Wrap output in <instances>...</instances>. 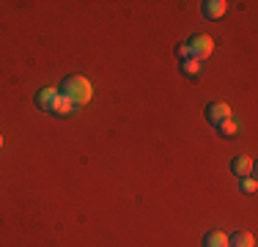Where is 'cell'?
<instances>
[{
    "instance_id": "5b68a950",
    "label": "cell",
    "mask_w": 258,
    "mask_h": 247,
    "mask_svg": "<svg viewBox=\"0 0 258 247\" xmlns=\"http://www.w3.org/2000/svg\"><path fill=\"white\" fill-rule=\"evenodd\" d=\"M231 170H233V176H239V178L253 176V159L244 157V154H239V157L231 159Z\"/></svg>"
},
{
    "instance_id": "ba28073f",
    "label": "cell",
    "mask_w": 258,
    "mask_h": 247,
    "mask_svg": "<svg viewBox=\"0 0 258 247\" xmlns=\"http://www.w3.org/2000/svg\"><path fill=\"white\" fill-rule=\"evenodd\" d=\"M228 247H255V236L250 231H236L228 236Z\"/></svg>"
},
{
    "instance_id": "7c38bea8",
    "label": "cell",
    "mask_w": 258,
    "mask_h": 247,
    "mask_svg": "<svg viewBox=\"0 0 258 247\" xmlns=\"http://www.w3.org/2000/svg\"><path fill=\"white\" fill-rule=\"evenodd\" d=\"M255 190H258V184H255L253 176H247V178H242V181H239V193H242V195H253Z\"/></svg>"
},
{
    "instance_id": "277c9868",
    "label": "cell",
    "mask_w": 258,
    "mask_h": 247,
    "mask_svg": "<svg viewBox=\"0 0 258 247\" xmlns=\"http://www.w3.org/2000/svg\"><path fill=\"white\" fill-rule=\"evenodd\" d=\"M201 11H204L206 20L217 22L220 17H223L225 11H228V3H225V0H206V3H201Z\"/></svg>"
},
{
    "instance_id": "6da1fadb",
    "label": "cell",
    "mask_w": 258,
    "mask_h": 247,
    "mask_svg": "<svg viewBox=\"0 0 258 247\" xmlns=\"http://www.w3.org/2000/svg\"><path fill=\"white\" fill-rule=\"evenodd\" d=\"M58 94L66 96L75 107H80V104L91 102V96H94V85H91L85 77H80V74H72V77H66L63 83H60Z\"/></svg>"
},
{
    "instance_id": "52a82bcc",
    "label": "cell",
    "mask_w": 258,
    "mask_h": 247,
    "mask_svg": "<svg viewBox=\"0 0 258 247\" xmlns=\"http://www.w3.org/2000/svg\"><path fill=\"white\" fill-rule=\"evenodd\" d=\"M204 247H228V233L220 231V228H212L204 236Z\"/></svg>"
},
{
    "instance_id": "7a4b0ae2",
    "label": "cell",
    "mask_w": 258,
    "mask_h": 247,
    "mask_svg": "<svg viewBox=\"0 0 258 247\" xmlns=\"http://www.w3.org/2000/svg\"><path fill=\"white\" fill-rule=\"evenodd\" d=\"M187 47H189V52H192V58L198 60H206L209 55L214 52V41H212V36H206V33H198V36H192V39L187 41Z\"/></svg>"
},
{
    "instance_id": "5bb4252c",
    "label": "cell",
    "mask_w": 258,
    "mask_h": 247,
    "mask_svg": "<svg viewBox=\"0 0 258 247\" xmlns=\"http://www.w3.org/2000/svg\"><path fill=\"white\" fill-rule=\"evenodd\" d=\"M0 146H3V135H0Z\"/></svg>"
},
{
    "instance_id": "4fadbf2b",
    "label": "cell",
    "mask_w": 258,
    "mask_h": 247,
    "mask_svg": "<svg viewBox=\"0 0 258 247\" xmlns=\"http://www.w3.org/2000/svg\"><path fill=\"white\" fill-rule=\"evenodd\" d=\"M176 55H179V60H187V58H192V52H189L187 41H184V44H176Z\"/></svg>"
},
{
    "instance_id": "3957f363",
    "label": "cell",
    "mask_w": 258,
    "mask_h": 247,
    "mask_svg": "<svg viewBox=\"0 0 258 247\" xmlns=\"http://www.w3.org/2000/svg\"><path fill=\"white\" fill-rule=\"evenodd\" d=\"M204 115H206V121L212 124V127H220L223 121L231 118V107L225 102H209L206 110H204Z\"/></svg>"
},
{
    "instance_id": "30bf717a",
    "label": "cell",
    "mask_w": 258,
    "mask_h": 247,
    "mask_svg": "<svg viewBox=\"0 0 258 247\" xmlns=\"http://www.w3.org/2000/svg\"><path fill=\"white\" fill-rule=\"evenodd\" d=\"M72 110H75V104H72L66 96L58 94V99H55V104H52V113H55V115H69Z\"/></svg>"
},
{
    "instance_id": "8992f818",
    "label": "cell",
    "mask_w": 258,
    "mask_h": 247,
    "mask_svg": "<svg viewBox=\"0 0 258 247\" xmlns=\"http://www.w3.org/2000/svg\"><path fill=\"white\" fill-rule=\"evenodd\" d=\"M55 99H58V91H55V88H41L39 94H36V107H39V110H50V113H52Z\"/></svg>"
},
{
    "instance_id": "8fae6325",
    "label": "cell",
    "mask_w": 258,
    "mask_h": 247,
    "mask_svg": "<svg viewBox=\"0 0 258 247\" xmlns=\"http://www.w3.org/2000/svg\"><path fill=\"white\" fill-rule=\"evenodd\" d=\"M217 129H220V135H223V138H233V135L239 132V124L233 121V118H228V121H223V124H220Z\"/></svg>"
},
{
    "instance_id": "9c48e42d",
    "label": "cell",
    "mask_w": 258,
    "mask_h": 247,
    "mask_svg": "<svg viewBox=\"0 0 258 247\" xmlns=\"http://www.w3.org/2000/svg\"><path fill=\"white\" fill-rule=\"evenodd\" d=\"M181 74L187 80H201V64L195 58H187V60H181Z\"/></svg>"
}]
</instances>
